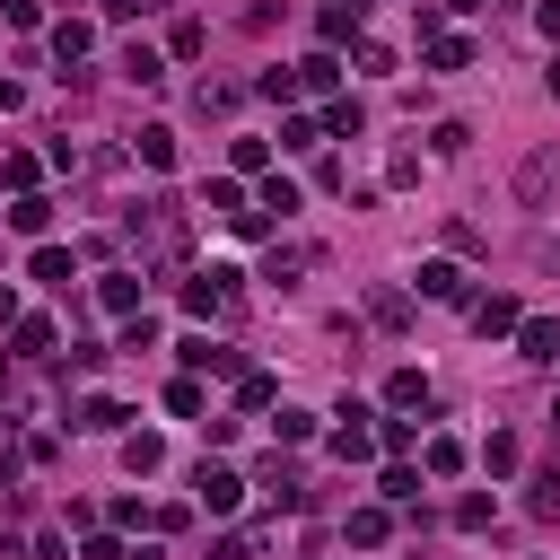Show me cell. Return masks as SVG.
<instances>
[{
  "instance_id": "f35d334b",
  "label": "cell",
  "mask_w": 560,
  "mask_h": 560,
  "mask_svg": "<svg viewBox=\"0 0 560 560\" xmlns=\"http://www.w3.org/2000/svg\"><path fill=\"white\" fill-rule=\"evenodd\" d=\"M429 149H438V158H464V149H472V131H464V122H438V131H429Z\"/></svg>"
},
{
  "instance_id": "2e32d148",
  "label": "cell",
  "mask_w": 560,
  "mask_h": 560,
  "mask_svg": "<svg viewBox=\"0 0 560 560\" xmlns=\"http://www.w3.org/2000/svg\"><path fill=\"white\" fill-rule=\"evenodd\" d=\"M88 44H96V26H88V18H61V26H52V52H61V70H70V61H88Z\"/></svg>"
},
{
  "instance_id": "7402d4cb",
  "label": "cell",
  "mask_w": 560,
  "mask_h": 560,
  "mask_svg": "<svg viewBox=\"0 0 560 560\" xmlns=\"http://www.w3.org/2000/svg\"><path fill=\"white\" fill-rule=\"evenodd\" d=\"M385 402H394V411H420V402H429V376H420V368H394V376H385Z\"/></svg>"
},
{
  "instance_id": "4dcf8cb0",
  "label": "cell",
  "mask_w": 560,
  "mask_h": 560,
  "mask_svg": "<svg viewBox=\"0 0 560 560\" xmlns=\"http://www.w3.org/2000/svg\"><path fill=\"white\" fill-rule=\"evenodd\" d=\"M228 166H236V175H262V166H271V140H236Z\"/></svg>"
},
{
  "instance_id": "4316f807",
  "label": "cell",
  "mask_w": 560,
  "mask_h": 560,
  "mask_svg": "<svg viewBox=\"0 0 560 560\" xmlns=\"http://www.w3.org/2000/svg\"><path fill=\"white\" fill-rule=\"evenodd\" d=\"M385 534H394V516H385V508H350V542H359V551H368V542H385Z\"/></svg>"
},
{
  "instance_id": "e575fe53",
  "label": "cell",
  "mask_w": 560,
  "mask_h": 560,
  "mask_svg": "<svg viewBox=\"0 0 560 560\" xmlns=\"http://www.w3.org/2000/svg\"><path fill=\"white\" fill-rule=\"evenodd\" d=\"M271 429H280V446H306V438H315V411H289V402H280Z\"/></svg>"
},
{
  "instance_id": "ab89813d",
  "label": "cell",
  "mask_w": 560,
  "mask_h": 560,
  "mask_svg": "<svg viewBox=\"0 0 560 560\" xmlns=\"http://www.w3.org/2000/svg\"><path fill=\"white\" fill-rule=\"evenodd\" d=\"M376 490H385V499H420V472H411V464H385V481H376Z\"/></svg>"
},
{
  "instance_id": "30bf717a",
  "label": "cell",
  "mask_w": 560,
  "mask_h": 560,
  "mask_svg": "<svg viewBox=\"0 0 560 560\" xmlns=\"http://www.w3.org/2000/svg\"><path fill=\"white\" fill-rule=\"evenodd\" d=\"M96 306L105 315H140V271H105L96 280Z\"/></svg>"
},
{
  "instance_id": "d4e9b609",
  "label": "cell",
  "mask_w": 560,
  "mask_h": 560,
  "mask_svg": "<svg viewBox=\"0 0 560 560\" xmlns=\"http://www.w3.org/2000/svg\"><path fill=\"white\" fill-rule=\"evenodd\" d=\"M201 210H210V219H236V210H245V184H236V175H219V184L201 192Z\"/></svg>"
},
{
  "instance_id": "8d00e7d4",
  "label": "cell",
  "mask_w": 560,
  "mask_h": 560,
  "mask_svg": "<svg viewBox=\"0 0 560 560\" xmlns=\"http://www.w3.org/2000/svg\"><path fill=\"white\" fill-rule=\"evenodd\" d=\"M166 44H175V61H192L210 35H201V18H175V35H166Z\"/></svg>"
},
{
  "instance_id": "d6986e66",
  "label": "cell",
  "mask_w": 560,
  "mask_h": 560,
  "mask_svg": "<svg viewBox=\"0 0 560 560\" xmlns=\"http://www.w3.org/2000/svg\"><path fill=\"white\" fill-rule=\"evenodd\" d=\"M9 228H18V236H44V228H52V201H44V192H18V201H9Z\"/></svg>"
},
{
  "instance_id": "52a82bcc",
  "label": "cell",
  "mask_w": 560,
  "mask_h": 560,
  "mask_svg": "<svg viewBox=\"0 0 560 560\" xmlns=\"http://www.w3.org/2000/svg\"><path fill=\"white\" fill-rule=\"evenodd\" d=\"M516 324H525V306H516L508 289H490V298L472 306V332H481V341H499V332H516Z\"/></svg>"
},
{
  "instance_id": "44dd1931",
  "label": "cell",
  "mask_w": 560,
  "mask_h": 560,
  "mask_svg": "<svg viewBox=\"0 0 560 560\" xmlns=\"http://www.w3.org/2000/svg\"><path fill=\"white\" fill-rule=\"evenodd\" d=\"M52 315H18V359H52Z\"/></svg>"
},
{
  "instance_id": "f546056e",
  "label": "cell",
  "mask_w": 560,
  "mask_h": 560,
  "mask_svg": "<svg viewBox=\"0 0 560 560\" xmlns=\"http://www.w3.org/2000/svg\"><path fill=\"white\" fill-rule=\"evenodd\" d=\"M525 508H534V516H560V464H551V472H534V490H525Z\"/></svg>"
},
{
  "instance_id": "836d02e7",
  "label": "cell",
  "mask_w": 560,
  "mask_h": 560,
  "mask_svg": "<svg viewBox=\"0 0 560 560\" xmlns=\"http://www.w3.org/2000/svg\"><path fill=\"white\" fill-rule=\"evenodd\" d=\"M166 411H175V420H201V385L175 376V385H166Z\"/></svg>"
},
{
  "instance_id": "7bdbcfd3",
  "label": "cell",
  "mask_w": 560,
  "mask_h": 560,
  "mask_svg": "<svg viewBox=\"0 0 560 560\" xmlns=\"http://www.w3.org/2000/svg\"><path fill=\"white\" fill-rule=\"evenodd\" d=\"M122 350H158V324L149 315H122Z\"/></svg>"
},
{
  "instance_id": "74e56055",
  "label": "cell",
  "mask_w": 560,
  "mask_h": 560,
  "mask_svg": "<svg viewBox=\"0 0 560 560\" xmlns=\"http://www.w3.org/2000/svg\"><path fill=\"white\" fill-rule=\"evenodd\" d=\"M315 140H324V122H306V114H289V122H280V149H315Z\"/></svg>"
},
{
  "instance_id": "c3c4849f",
  "label": "cell",
  "mask_w": 560,
  "mask_h": 560,
  "mask_svg": "<svg viewBox=\"0 0 560 560\" xmlns=\"http://www.w3.org/2000/svg\"><path fill=\"white\" fill-rule=\"evenodd\" d=\"M18 472H26V446H0V490H9Z\"/></svg>"
},
{
  "instance_id": "d590c367",
  "label": "cell",
  "mask_w": 560,
  "mask_h": 560,
  "mask_svg": "<svg viewBox=\"0 0 560 560\" xmlns=\"http://www.w3.org/2000/svg\"><path fill=\"white\" fill-rule=\"evenodd\" d=\"M420 455H429V472H438V481H446V472H464V446H455V438H429Z\"/></svg>"
},
{
  "instance_id": "5bb4252c",
  "label": "cell",
  "mask_w": 560,
  "mask_h": 560,
  "mask_svg": "<svg viewBox=\"0 0 560 560\" xmlns=\"http://www.w3.org/2000/svg\"><path fill=\"white\" fill-rule=\"evenodd\" d=\"M184 368H210V376H245V359L228 341H184Z\"/></svg>"
},
{
  "instance_id": "f1b7e54d",
  "label": "cell",
  "mask_w": 560,
  "mask_h": 560,
  "mask_svg": "<svg viewBox=\"0 0 560 560\" xmlns=\"http://www.w3.org/2000/svg\"><path fill=\"white\" fill-rule=\"evenodd\" d=\"M350 61H359L368 79H394V44H368V35H359V44H350Z\"/></svg>"
},
{
  "instance_id": "603a6c76",
  "label": "cell",
  "mask_w": 560,
  "mask_h": 560,
  "mask_svg": "<svg viewBox=\"0 0 560 560\" xmlns=\"http://www.w3.org/2000/svg\"><path fill=\"white\" fill-rule=\"evenodd\" d=\"M324 131H332V140H359V131H368L359 96H332V105H324Z\"/></svg>"
},
{
  "instance_id": "f907efd6",
  "label": "cell",
  "mask_w": 560,
  "mask_h": 560,
  "mask_svg": "<svg viewBox=\"0 0 560 560\" xmlns=\"http://www.w3.org/2000/svg\"><path fill=\"white\" fill-rule=\"evenodd\" d=\"M534 26H542V35L560 44V0H542V9H534Z\"/></svg>"
},
{
  "instance_id": "83f0119b",
  "label": "cell",
  "mask_w": 560,
  "mask_h": 560,
  "mask_svg": "<svg viewBox=\"0 0 560 560\" xmlns=\"http://www.w3.org/2000/svg\"><path fill=\"white\" fill-rule=\"evenodd\" d=\"M464 61H472L464 35H429V70H464Z\"/></svg>"
},
{
  "instance_id": "f5cc1de1",
  "label": "cell",
  "mask_w": 560,
  "mask_h": 560,
  "mask_svg": "<svg viewBox=\"0 0 560 560\" xmlns=\"http://www.w3.org/2000/svg\"><path fill=\"white\" fill-rule=\"evenodd\" d=\"M542 88H551V96H560V52H551V70H542Z\"/></svg>"
},
{
  "instance_id": "816d5d0a",
  "label": "cell",
  "mask_w": 560,
  "mask_h": 560,
  "mask_svg": "<svg viewBox=\"0 0 560 560\" xmlns=\"http://www.w3.org/2000/svg\"><path fill=\"white\" fill-rule=\"evenodd\" d=\"M0 114H18V79H0Z\"/></svg>"
},
{
  "instance_id": "b9f144b4",
  "label": "cell",
  "mask_w": 560,
  "mask_h": 560,
  "mask_svg": "<svg viewBox=\"0 0 560 560\" xmlns=\"http://www.w3.org/2000/svg\"><path fill=\"white\" fill-rule=\"evenodd\" d=\"M254 88H262V96H271V105H289V96H298V70H262V79H254Z\"/></svg>"
},
{
  "instance_id": "277c9868",
  "label": "cell",
  "mask_w": 560,
  "mask_h": 560,
  "mask_svg": "<svg viewBox=\"0 0 560 560\" xmlns=\"http://www.w3.org/2000/svg\"><path fill=\"white\" fill-rule=\"evenodd\" d=\"M192 490H201V508H210V516H228V508L245 499V472H228V464H201V472H192Z\"/></svg>"
},
{
  "instance_id": "60d3db41",
  "label": "cell",
  "mask_w": 560,
  "mask_h": 560,
  "mask_svg": "<svg viewBox=\"0 0 560 560\" xmlns=\"http://www.w3.org/2000/svg\"><path fill=\"white\" fill-rule=\"evenodd\" d=\"M455 525H464V534H481V525H490V490H472V499H455Z\"/></svg>"
},
{
  "instance_id": "f6af8a7d",
  "label": "cell",
  "mask_w": 560,
  "mask_h": 560,
  "mask_svg": "<svg viewBox=\"0 0 560 560\" xmlns=\"http://www.w3.org/2000/svg\"><path fill=\"white\" fill-rule=\"evenodd\" d=\"M79 560H131V551H122L114 534H88V542H79Z\"/></svg>"
},
{
  "instance_id": "6da1fadb",
  "label": "cell",
  "mask_w": 560,
  "mask_h": 560,
  "mask_svg": "<svg viewBox=\"0 0 560 560\" xmlns=\"http://www.w3.org/2000/svg\"><path fill=\"white\" fill-rule=\"evenodd\" d=\"M184 245H192V210L166 192V201H149V210H131V262L140 271H166V262H184Z\"/></svg>"
},
{
  "instance_id": "ee69618b",
  "label": "cell",
  "mask_w": 560,
  "mask_h": 560,
  "mask_svg": "<svg viewBox=\"0 0 560 560\" xmlns=\"http://www.w3.org/2000/svg\"><path fill=\"white\" fill-rule=\"evenodd\" d=\"M0 18L9 26H44V0H0Z\"/></svg>"
},
{
  "instance_id": "681fc988",
  "label": "cell",
  "mask_w": 560,
  "mask_h": 560,
  "mask_svg": "<svg viewBox=\"0 0 560 560\" xmlns=\"http://www.w3.org/2000/svg\"><path fill=\"white\" fill-rule=\"evenodd\" d=\"M149 9H166V0H105V18H149Z\"/></svg>"
},
{
  "instance_id": "d6a6232c",
  "label": "cell",
  "mask_w": 560,
  "mask_h": 560,
  "mask_svg": "<svg viewBox=\"0 0 560 560\" xmlns=\"http://www.w3.org/2000/svg\"><path fill=\"white\" fill-rule=\"evenodd\" d=\"M254 210H280V219H289V210H298V184H289V175H262V201H254Z\"/></svg>"
},
{
  "instance_id": "ac0fdd59",
  "label": "cell",
  "mask_w": 560,
  "mask_h": 560,
  "mask_svg": "<svg viewBox=\"0 0 560 560\" xmlns=\"http://www.w3.org/2000/svg\"><path fill=\"white\" fill-rule=\"evenodd\" d=\"M298 88H315V96H332V88H341V61H332V44L298 61Z\"/></svg>"
},
{
  "instance_id": "8992f818",
  "label": "cell",
  "mask_w": 560,
  "mask_h": 560,
  "mask_svg": "<svg viewBox=\"0 0 560 560\" xmlns=\"http://www.w3.org/2000/svg\"><path fill=\"white\" fill-rule=\"evenodd\" d=\"M464 289H472L464 262H420V298H429V306H464Z\"/></svg>"
},
{
  "instance_id": "11a10c76",
  "label": "cell",
  "mask_w": 560,
  "mask_h": 560,
  "mask_svg": "<svg viewBox=\"0 0 560 560\" xmlns=\"http://www.w3.org/2000/svg\"><path fill=\"white\" fill-rule=\"evenodd\" d=\"M551 429H560V411H551Z\"/></svg>"
},
{
  "instance_id": "1f68e13d",
  "label": "cell",
  "mask_w": 560,
  "mask_h": 560,
  "mask_svg": "<svg viewBox=\"0 0 560 560\" xmlns=\"http://www.w3.org/2000/svg\"><path fill=\"white\" fill-rule=\"evenodd\" d=\"M0 184H9V192H35V158L9 149V158H0Z\"/></svg>"
},
{
  "instance_id": "db71d44e",
  "label": "cell",
  "mask_w": 560,
  "mask_h": 560,
  "mask_svg": "<svg viewBox=\"0 0 560 560\" xmlns=\"http://www.w3.org/2000/svg\"><path fill=\"white\" fill-rule=\"evenodd\" d=\"M455 9H481V0H455Z\"/></svg>"
},
{
  "instance_id": "7a4b0ae2",
  "label": "cell",
  "mask_w": 560,
  "mask_h": 560,
  "mask_svg": "<svg viewBox=\"0 0 560 560\" xmlns=\"http://www.w3.org/2000/svg\"><path fill=\"white\" fill-rule=\"evenodd\" d=\"M551 184H560V149H534V158L516 166V201H525V210H542V201H551Z\"/></svg>"
},
{
  "instance_id": "3957f363",
  "label": "cell",
  "mask_w": 560,
  "mask_h": 560,
  "mask_svg": "<svg viewBox=\"0 0 560 560\" xmlns=\"http://www.w3.org/2000/svg\"><path fill=\"white\" fill-rule=\"evenodd\" d=\"M254 481H262V499H271V508H306V481H298V464H289V455H262V472H254Z\"/></svg>"
},
{
  "instance_id": "9a60e30c",
  "label": "cell",
  "mask_w": 560,
  "mask_h": 560,
  "mask_svg": "<svg viewBox=\"0 0 560 560\" xmlns=\"http://www.w3.org/2000/svg\"><path fill=\"white\" fill-rule=\"evenodd\" d=\"M122 472H131V481H149V472H166V446H158L149 429H140V438H122Z\"/></svg>"
},
{
  "instance_id": "ba28073f",
  "label": "cell",
  "mask_w": 560,
  "mask_h": 560,
  "mask_svg": "<svg viewBox=\"0 0 560 560\" xmlns=\"http://www.w3.org/2000/svg\"><path fill=\"white\" fill-rule=\"evenodd\" d=\"M70 420H79V429H88V438H122V420H131V411H122V402H114V394H88V402H79V411H70Z\"/></svg>"
},
{
  "instance_id": "e0dca14e",
  "label": "cell",
  "mask_w": 560,
  "mask_h": 560,
  "mask_svg": "<svg viewBox=\"0 0 560 560\" xmlns=\"http://www.w3.org/2000/svg\"><path fill=\"white\" fill-rule=\"evenodd\" d=\"M122 79H131V88H158V79H166V52H158V44H131V52H122Z\"/></svg>"
},
{
  "instance_id": "9c48e42d",
  "label": "cell",
  "mask_w": 560,
  "mask_h": 560,
  "mask_svg": "<svg viewBox=\"0 0 560 560\" xmlns=\"http://www.w3.org/2000/svg\"><path fill=\"white\" fill-rule=\"evenodd\" d=\"M236 96H245L236 79H201V88H192V114H201V122H228V114H236Z\"/></svg>"
},
{
  "instance_id": "7c38bea8",
  "label": "cell",
  "mask_w": 560,
  "mask_h": 560,
  "mask_svg": "<svg viewBox=\"0 0 560 560\" xmlns=\"http://www.w3.org/2000/svg\"><path fill=\"white\" fill-rule=\"evenodd\" d=\"M131 158L166 175V166H175V131H166V122H149V131H131Z\"/></svg>"
},
{
  "instance_id": "bcb514c9",
  "label": "cell",
  "mask_w": 560,
  "mask_h": 560,
  "mask_svg": "<svg viewBox=\"0 0 560 560\" xmlns=\"http://www.w3.org/2000/svg\"><path fill=\"white\" fill-rule=\"evenodd\" d=\"M26 560H70V542H61V534H35V542H26Z\"/></svg>"
},
{
  "instance_id": "7dc6e473",
  "label": "cell",
  "mask_w": 560,
  "mask_h": 560,
  "mask_svg": "<svg viewBox=\"0 0 560 560\" xmlns=\"http://www.w3.org/2000/svg\"><path fill=\"white\" fill-rule=\"evenodd\" d=\"M210 560H254V542H245V534H219V542H210Z\"/></svg>"
},
{
  "instance_id": "ffe728a7",
  "label": "cell",
  "mask_w": 560,
  "mask_h": 560,
  "mask_svg": "<svg viewBox=\"0 0 560 560\" xmlns=\"http://www.w3.org/2000/svg\"><path fill=\"white\" fill-rule=\"evenodd\" d=\"M35 280H52V289H70L79 280V262H70V245H35V262H26Z\"/></svg>"
},
{
  "instance_id": "8fae6325",
  "label": "cell",
  "mask_w": 560,
  "mask_h": 560,
  "mask_svg": "<svg viewBox=\"0 0 560 560\" xmlns=\"http://www.w3.org/2000/svg\"><path fill=\"white\" fill-rule=\"evenodd\" d=\"M516 350L525 359H560V315H525L516 324Z\"/></svg>"
},
{
  "instance_id": "4fadbf2b",
  "label": "cell",
  "mask_w": 560,
  "mask_h": 560,
  "mask_svg": "<svg viewBox=\"0 0 560 560\" xmlns=\"http://www.w3.org/2000/svg\"><path fill=\"white\" fill-rule=\"evenodd\" d=\"M368 324H376V332H402V324H411V298H402V289H368Z\"/></svg>"
},
{
  "instance_id": "5b68a950",
  "label": "cell",
  "mask_w": 560,
  "mask_h": 560,
  "mask_svg": "<svg viewBox=\"0 0 560 560\" xmlns=\"http://www.w3.org/2000/svg\"><path fill=\"white\" fill-rule=\"evenodd\" d=\"M359 26H368V0H324L315 9V35L324 44H359Z\"/></svg>"
},
{
  "instance_id": "484cf974",
  "label": "cell",
  "mask_w": 560,
  "mask_h": 560,
  "mask_svg": "<svg viewBox=\"0 0 560 560\" xmlns=\"http://www.w3.org/2000/svg\"><path fill=\"white\" fill-rule=\"evenodd\" d=\"M516 455H525V446H516L508 429H490V438H481V472H516Z\"/></svg>"
},
{
  "instance_id": "cb8c5ba5",
  "label": "cell",
  "mask_w": 560,
  "mask_h": 560,
  "mask_svg": "<svg viewBox=\"0 0 560 560\" xmlns=\"http://www.w3.org/2000/svg\"><path fill=\"white\" fill-rule=\"evenodd\" d=\"M271 402H280V385H271L262 368H245V376H236V411H271Z\"/></svg>"
}]
</instances>
